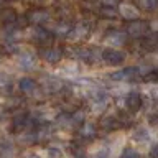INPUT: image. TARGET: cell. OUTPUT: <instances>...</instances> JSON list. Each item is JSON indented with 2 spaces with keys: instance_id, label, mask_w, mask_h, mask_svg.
I'll use <instances>...</instances> for the list:
<instances>
[{
  "instance_id": "1",
  "label": "cell",
  "mask_w": 158,
  "mask_h": 158,
  "mask_svg": "<svg viewBox=\"0 0 158 158\" xmlns=\"http://www.w3.org/2000/svg\"><path fill=\"white\" fill-rule=\"evenodd\" d=\"M101 58L107 64H110V66H118V64H122L123 61H125V54H123L120 49H115V48H106V49H102Z\"/></svg>"
},
{
  "instance_id": "2",
  "label": "cell",
  "mask_w": 158,
  "mask_h": 158,
  "mask_svg": "<svg viewBox=\"0 0 158 158\" xmlns=\"http://www.w3.org/2000/svg\"><path fill=\"white\" fill-rule=\"evenodd\" d=\"M118 13L127 20H135V18H138V15H140L138 13V8L135 7V5H132L130 2L118 3Z\"/></svg>"
},
{
  "instance_id": "3",
  "label": "cell",
  "mask_w": 158,
  "mask_h": 158,
  "mask_svg": "<svg viewBox=\"0 0 158 158\" xmlns=\"http://www.w3.org/2000/svg\"><path fill=\"white\" fill-rule=\"evenodd\" d=\"M137 76H140L137 68H127V69H122V71L114 73L110 77L114 81H132V79H135Z\"/></svg>"
},
{
  "instance_id": "4",
  "label": "cell",
  "mask_w": 158,
  "mask_h": 158,
  "mask_svg": "<svg viewBox=\"0 0 158 158\" xmlns=\"http://www.w3.org/2000/svg\"><path fill=\"white\" fill-rule=\"evenodd\" d=\"M17 63L22 69H35V66H36V56H35L33 53H30V51L22 53L18 56Z\"/></svg>"
},
{
  "instance_id": "5",
  "label": "cell",
  "mask_w": 158,
  "mask_h": 158,
  "mask_svg": "<svg viewBox=\"0 0 158 158\" xmlns=\"http://www.w3.org/2000/svg\"><path fill=\"white\" fill-rule=\"evenodd\" d=\"M125 41H127V35L123 31H110L106 35V43L110 44V46L118 48L122 44H125Z\"/></svg>"
},
{
  "instance_id": "6",
  "label": "cell",
  "mask_w": 158,
  "mask_h": 158,
  "mask_svg": "<svg viewBox=\"0 0 158 158\" xmlns=\"http://www.w3.org/2000/svg\"><path fill=\"white\" fill-rule=\"evenodd\" d=\"M109 96H106V94H99V96H94V99H92V106H91V109H92V112H96V114H101V112H104L107 109V106H109Z\"/></svg>"
},
{
  "instance_id": "7",
  "label": "cell",
  "mask_w": 158,
  "mask_h": 158,
  "mask_svg": "<svg viewBox=\"0 0 158 158\" xmlns=\"http://www.w3.org/2000/svg\"><path fill=\"white\" fill-rule=\"evenodd\" d=\"M41 58L44 59L46 63H58L59 59L63 58V53H61V49L59 48H46V49H43L41 51Z\"/></svg>"
},
{
  "instance_id": "8",
  "label": "cell",
  "mask_w": 158,
  "mask_h": 158,
  "mask_svg": "<svg viewBox=\"0 0 158 158\" xmlns=\"http://www.w3.org/2000/svg\"><path fill=\"white\" fill-rule=\"evenodd\" d=\"M125 106L130 112H135L142 107V96L138 92H130L125 99Z\"/></svg>"
},
{
  "instance_id": "9",
  "label": "cell",
  "mask_w": 158,
  "mask_h": 158,
  "mask_svg": "<svg viewBox=\"0 0 158 158\" xmlns=\"http://www.w3.org/2000/svg\"><path fill=\"white\" fill-rule=\"evenodd\" d=\"M145 31H147V25L143 22H133L127 27V33L130 35L132 38H140L145 35Z\"/></svg>"
},
{
  "instance_id": "10",
  "label": "cell",
  "mask_w": 158,
  "mask_h": 158,
  "mask_svg": "<svg viewBox=\"0 0 158 158\" xmlns=\"http://www.w3.org/2000/svg\"><path fill=\"white\" fill-rule=\"evenodd\" d=\"M18 87H20V91L25 92V94H33V92H36L38 84H36V81H35V79H31V77H23V79H20Z\"/></svg>"
},
{
  "instance_id": "11",
  "label": "cell",
  "mask_w": 158,
  "mask_h": 158,
  "mask_svg": "<svg viewBox=\"0 0 158 158\" xmlns=\"http://www.w3.org/2000/svg\"><path fill=\"white\" fill-rule=\"evenodd\" d=\"M96 133H97V127H96V123H92V122H86V120L82 122L81 128H79V135L84 137V138H92L94 135H96Z\"/></svg>"
},
{
  "instance_id": "12",
  "label": "cell",
  "mask_w": 158,
  "mask_h": 158,
  "mask_svg": "<svg viewBox=\"0 0 158 158\" xmlns=\"http://www.w3.org/2000/svg\"><path fill=\"white\" fill-rule=\"evenodd\" d=\"M87 31H89V28L84 23L76 25V27H73V30L69 31V38H71L73 41H77V40H82L84 36H86Z\"/></svg>"
},
{
  "instance_id": "13",
  "label": "cell",
  "mask_w": 158,
  "mask_h": 158,
  "mask_svg": "<svg viewBox=\"0 0 158 158\" xmlns=\"http://www.w3.org/2000/svg\"><path fill=\"white\" fill-rule=\"evenodd\" d=\"M48 18H49V15H48V12H44V10H35V12H31L28 17V20L33 25H41L44 22H48Z\"/></svg>"
},
{
  "instance_id": "14",
  "label": "cell",
  "mask_w": 158,
  "mask_h": 158,
  "mask_svg": "<svg viewBox=\"0 0 158 158\" xmlns=\"http://www.w3.org/2000/svg\"><path fill=\"white\" fill-rule=\"evenodd\" d=\"M76 58L82 59V61H94L96 59V54L91 49H76Z\"/></svg>"
},
{
  "instance_id": "15",
  "label": "cell",
  "mask_w": 158,
  "mask_h": 158,
  "mask_svg": "<svg viewBox=\"0 0 158 158\" xmlns=\"http://www.w3.org/2000/svg\"><path fill=\"white\" fill-rule=\"evenodd\" d=\"M44 87H46L48 92H56L61 89V82H59L56 77H48L46 81H44Z\"/></svg>"
},
{
  "instance_id": "16",
  "label": "cell",
  "mask_w": 158,
  "mask_h": 158,
  "mask_svg": "<svg viewBox=\"0 0 158 158\" xmlns=\"http://www.w3.org/2000/svg\"><path fill=\"white\" fill-rule=\"evenodd\" d=\"M35 137H36V142H44L51 137V133H49V128L46 125H41L38 130H35Z\"/></svg>"
},
{
  "instance_id": "17",
  "label": "cell",
  "mask_w": 158,
  "mask_h": 158,
  "mask_svg": "<svg viewBox=\"0 0 158 158\" xmlns=\"http://www.w3.org/2000/svg\"><path fill=\"white\" fill-rule=\"evenodd\" d=\"M102 127L106 128V130H110V128L118 127V118H115V117H104L102 118Z\"/></svg>"
},
{
  "instance_id": "18",
  "label": "cell",
  "mask_w": 158,
  "mask_h": 158,
  "mask_svg": "<svg viewBox=\"0 0 158 158\" xmlns=\"http://www.w3.org/2000/svg\"><path fill=\"white\" fill-rule=\"evenodd\" d=\"M31 36L35 41H46V38H48V33L44 31V30L41 28H33V31H31Z\"/></svg>"
},
{
  "instance_id": "19",
  "label": "cell",
  "mask_w": 158,
  "mask_h": 158,
  "mask_svg": "<svg viewBox=\"0 0 158 158\" xmlns=\"http://www.w3.org/2000/svg\"><path fill=\"white\" fill-rule=\"evenodd\" d=\"M73 30V27L69 23H59L58 27H54V31H56L58 35H61V36H66V35H69V31Z\"/></svg>"
},
{
  "instance_id": "20",
  "label": "cell",
  "mask_w": 158,
  "mask_h": 158,
  "mask_svg": "<svg viewBox=\"0 0 158 158\" xmlns=\"http://www.w3.org/2000/svg\"><path fill=\"white\" fill-rule=\"evenodd\" d=\"M138 5L143 10H153V8H156L158 0H138Z\"/></svg>"
},
{
  "instance_id": "21",
  "label": "cell",
  "mask_w": 158,
  "mask_h": 158,
  "mask_svg": "<svg viewBox=\"0 0 158 158\" xmlns=\"http://www.w3.org/2000/svg\"><path fill=\"white\" fill-rule=\"evenodd\" d=\"M133 137H135V140H138V142H145L150 138V133H148V130H145V128H138V130L133 133Z\"/></svg>"
},
{
  "instance_id": "22",
  "label": "cell",
  "mask_w": 158,
  "mask_h": 158,
  "mask_svg": "<svg viewBox=\"0 0 158 158\" xmlns=\"http://www.w3.org/2000/svg\"><path fill=\"white\" fill-rule=\"evenodd\" d=\"M48 155H49V158H63V152L59 150L58 147H49Z\"/></svg>"
},
{
  "instance_id": "23",
  "label": "cell",
  "mask_w": 158,
  "mask_h": 158,
  "mask_svg": "<svg viewBox=\"0 0 158 158\" xmlns=\"http://www.w3.org/2000/svg\"><path fill=\"white\" fill-rule=\"evenodd\" d=\"M120 158H142V156L138 155L135 150H132V148H125V150H123V153L120 155Z\"/></svg>"
},
{
  "instance_id": "24",
  "label": "cell",
  "mask_w": 158,
  "mask_h": 158,
  "mask_svg": "<svg viewBox=\"0 0 158 158\" xmlns=\"http://www.w3.org/2000/svg\"><path fill=\"white\" fill-rule=\"evenodd\" d=\"M147 92L150 94L153 99H158V86H148L147 87Z\"/></svg>"
},
{
  "instance_id": "25",
  "label": "cell",
  "mask_w": 158,
  "mask_h": 158,
  "mask_svg": "<svg viewBox=\"0 0 158 158\" xmlns=\"http://www.w3.org/2000/svg\"><path fill=\"white\" fill-rule=\"evenodd\" d=\"M73 118H74V122H76V123H77V122L82 123V122H84V112H82V110H81V112H74V114H73Z\"/></svg>"
},
{
  "instance_id": "26",
  "label": "cell",
  "mask_w": 158,
  "mask_h": 158,
  "mask_svg": "<svg viewBox=\"0 0 158 158\" xmlns=\"http://www.w3.org/2000/svg\"><path fill=\"white\" fill-rule=\"evenodd\" d=\"M102 13L106 15V17H114V15H115V10H114L112 7H107V8L102 10Z\"/></svg>"
},
{
  "instance_id": "27",
  "label": "cell",
  "mask_w": 158,
  "mask_h": 158,
  "mask_svg": "<svg viewBox=\"0 0 158 158\" xmlns=\"http://www.w3.org/2000/svg\"><path fill=\"white\" fill-rule=\"evenodd\" d=\"M104 7H114V5L118 3V0H101Z\"/></svg>"
},
{
  "instance_id": "28",
  "label": "cell",
  "mask_w": 158,
  "mask_h": 158,
  "mask_svg": "<svg viewBox=\"0 0 158 158\" xmlns=\"http://www.w3.org/2000/svg\"><path fill=\"white\" fill-rule=\"evenodd\" d=\"M150 158H158V145L152 148V152H150Z\"/></svg>"
},
{
  "instance_id": "29",
  "label": "cell",
  "mask_w": 158,
  "mask_h": 158,
  "mask_svg": "<svg viewBox=\"0 0 158 158\" xmlns=\"http://www.w3.org/2000/svg\"><path fill=\"white\" fill-rule=\"evenodd\" d=\"M152 30L153 31H158V22H152Z\"/></svg>"
},
{
  "instance_id": "30",
  "label": "cell",
  "mask_w": 158,
  "mask_h": 158,
  "mask_svg": "<svg viewBox=\"0 0 158 158\" xmlns=\"http://www.w3.org/2000/svg\"><path fill=\"white\" fill-rule=\"evenodd\" d=\"M3 7V0H0V8H2Z\"/></svg>"
},
{
  "instance_id": "31",
  "label": "cell",
  "mask_w": 158,
  "mask_h": 158,
  "mask_svg": "<svg viewBox=\"0 0 158 158\" xmlns=\"http://www.w3.org/2000/svg\"><path fill=\"white\" fill-rule=\"evenodd\" d=\"M33 158H38V156H33Z\"/></svg>"
}]
</instances>
